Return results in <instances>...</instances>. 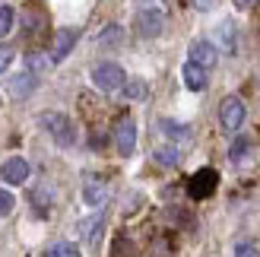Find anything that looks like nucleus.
Returning a JSON list of instances; mask_svg holds the SVG:
<instances>
[{
	"instance_id": "nucleus-1",
	"label": "nucleus",
	"mask_w": 260,
	"mask_h": 257,
	"mask_svg": "<svg viewBox=\"0 0 260 257\" xmlns=\"http://www.w3.org/2000/svg\"><path fill=\"white\" fill-rule=\"evenodd\" d=\"M38 124H42L45 131L54 137V143H57V146H73L76 131H73V121H70L63 111H45L42 118H38Z\"/></svg>"
},
{
	"instance_id": "nucleus-2",
	"label": "nucleus",
	"mask_w": 260,
	"mask_h": 257,
	"mask_svg": "<svg viewBox=\"0 0 260 257\" xmlns=\"http://www.w3.org/2000/svg\"><path fill=\"white\" fill-rule=\"evenodd\" d=\"M92 83L102 89V92H114V89H124L127 76H124V70H121V63L105 60V63H99V67L92 70Z\"/></svg>"
},
{
	"instance_id": "nucleus-3",
	"label": "nucleus",
	"mask_w": 260,
	"mask_h": 257,
	"mask_svg": "<svg viewBox=\"0 0 260 257\" xmlns=\"http://www.w3.org/2000/svg\"><path fill=\"white\" fill-rule=\"evenodd\" d=\"M162 29H165V16H162V10L146 7V10H140L137 16H134V32H137L140 38H159Z\"/></svg>"
},
{
	"instance_id": "nucleus-4",
	"label": "nucleus",
	"mask_w": 260,
	"mask_h": 257,
	"mask_svg": "<svg viewBox=\"0 0 260 257\" xmlns=\"http://www.w3.org/2000/svg\"><path fill=\"white\" fill-rule=\"evenodd\" d=\"M216 187H219V172H216V169H200L197 175H190L187 194H190L193 200H206V197L216 194Z\"/></svg>"
},
{
	"instance_id": "nucleus-5",
	"label": "nucleus",
	"mask_w": 260,
	"mask_h": 257,
	"mask_svg": "<svg viewBox=\"0 0 260 257\" xmlns=\"http://www.w3.org/2000/svg\"><path fill=\"white\" fill-rule=\"evenodd\" d=\"M244 102L238 95H225L222 105H219V124L225 127V131H238V127L244 124Z\"/></svg>"
},
{
	"instance_id": "nucleus-6",
	"label": "nucleus",
	"mask_w": 260,
	"mask_h": 257,
	"mask_svg": "<svg viewBox=\"0 0 260 257\" xmlns=\"http://www.w3.org/2000/svg\"><path fill=\"white\" fill-rule=\"evenodd\" d=\"M114 146H118L121 156H134V149H137V124H134V118H121L114 124Z\"/></svg>"
},
{
	"instance_id": "nucleus-7",
	"label": "nucleus",
	"mask_w": 260,
	"mask_h": 257,
	"mask_svg": "<svg viewBox=\"0 0 260 257\" xmlns=\"http://www.w3.org/2000/svg\"><path fill=\"white\" fill-rule=\"evenodd\" d=\"M187 60L197 63V67H203V70H213L216 63H219V51L210 42H193L190 51H187Z\"/></svg>"
},
{
	"instance_id": "nucleus-8",
	"label": "nucleus",
	"mask_w": 260,
	"mask_h": 257,
	"mask_svg": "<svg viewBox=\"0 0 260 257\" xmlns=\"http://www.w3.org/2000/svg\"><path fill=\"white\" fill-rule=\"evenodd\" d=\"M76 42H80V32H76V29H60V32L54 35V45H51V54H48L51 63H60V60L73 51Z\"/></svg>"
},
{
	"instance_id": "nucleus-9",
	"label": "nucleus",
	"mask_w": 260,
	"mask_h": 257,
	"mask_svg": "<svg viewBox=\"0 0 260 257\" xmlns=\"http://www.w3.org/2000/svg\"><path fill=\"white\" fill-rule=\"evenodd\" d=\"M0 178H4L7 184H22L25 178H29V162H25L22 156L4 159V165H0Z\"/></svg>"
},
{
	"instance_id": "nucleus-10",
	"label": "nucleus",
	"mask_w": 260,
	"mask_h": 257,
	"mask_svg": "<svg viewBox=\"0 0 260 257\" xmlns=\"http://www.w3.org/2000/svg\"><path fill=\"white\" fill-rule=\"evenodd\" d=\"M181 76H184V86L190 89V92H203L206 86H210V70L197 67V63H184V70H181Z\"/></svg>"
},
{
	"instance_id": "nucleus-11",
	"label": "nucleus",
	"mask_w": 260,
	"mask_h": 257,
	"mask_svg": "<svg viewBox=\"0 0 260 257\" xmlns=\"http://www.w3.org/2000/svg\"><path fill=\"white\" fill-rule=\"evenodd\" d=\"M35 86H38L35 73H32V70H22V73H16V76L10 80V95H13V99H25V95H32Z\"/></svg>"
},
{
	"instance_id": "nucleus-12",
	"label": "nucleus",
	"mask_w": 260,
	"mask_h": 257,
	"mask_svg": "<svg viewBox=\"0 0 260 257\" xmlns=\"http://www.w3.org/2000/svg\"><path fill=\"white\" fill-rule=\"evenodd\" d=\"M83 200L89 203V207H102V203L108 200V187H105V181H95V178H89L86 187H83Z\"/></svg>"
},
{
	"instance_id": "nucleus-13",
	"label": "nucleus",
	"mask_w": 260,
	"mask_h": 257,
	"mask_svg": "<svg viewBox=\"0 0 260 257\" xmlns=\"http://www.w3.org/2000/svg\"><path fill=\"white\" fill-rule=\"evenodd\" d=\"M124 42V29L121 25H105V29H102V35H99V48H118Z\"/></svg>"
},
{
	"instance_id": "nucleus-14",
	"label": "nucleus",
	"mask_w": 260,
	"mask_h": 257,
	"mask_svg": "<svg viewBox=\"0 0 260 257\" xmlns=\"http://www.w3.org/2000/svg\"><path fill=\"white\" fill-rule=\"evenodd\" d=\"M45 257H83V254L76 245H70V241H57V245H51L45 251Z\"/></svg>"
},
{
	"instance_id": "nucleus-15",
	"label": "nucleus",
	"mask_w": 260,
	"mask_h": 257,
	"mask_svg": "<svg viewBox=\"0 0 260 257\" xmlns=\"http://www.w3.org/2000/svg\"><path fill=\"white\" fill-rule=\"evenodd\" d=\"M124 95L134 99V102H143V99L149 95V86L143 83V80H130V83H124Z\"/></svg>"
},
{
	"instance_id": "nucleus-16",
	"label": "nucleus",
	"mask_w": 260,
	"mask_h": 257,
	"mask_svg": "<svg viewBox=\"0 0 260 257\" xmlns=\"http://www.w3.org/2000/svg\"><path fill=\"white\" fill-rule=\"evenodd\" d=\"M159 127H162V134H165V137H172V140H190V127H184V124L162 121Z\"/></svg>"
},
{
	"instance_id": "nucleus-17",
	"label": "nucleus",
	"mask_w": 260,
	"mask_h": 257,
	"mask_svg": "<svg viewBox=\"0 0 260 257\" xmlns=\"http://www.w3.org/2000/svg\"><path fill=\"white\" fill-rule=\"evenodd\" d=\"M248 152H251V143H248V140H244V137H238L235 143H232V149H229V159L235 162V165H241Z\"/></svg>"
},
{
	"instance_id": "nucleus-18",
	"label": "nucleus",
	"mask_w": 260,
	"mask_h": 257,
	"mask_svg": "<svg viewBox=\"0 0 260 257\" xmlns=\"http://www.w3.org/2000/svg\"><path fill=\"white\" fill-rule=\"evenodd\" d=\"M99 232H102V216H92V219L80 222V235H83V238L95 241V238H99Z\"/></svg>"
},
{
	"instance_id": "nucleus-19",
	"label": "nucleus",
	"mask_w": 260,
	"mask_h": 257,
	"mask_svg": "<svg viewBox=\"0 0 260 257\" xmlns=\"http://www.w3.org/2000/svg\"><path fill=\"white\" fill-rule=\"evenodd\" d=\"M178 149L175 146H159V149H155V162H159V165H168V169H172V165H178Z\"/></svg>"
},
{
	"instance_id": "nucleus-20",
	"label": "nucleus",
	"mask_w": 260,
	"mask_h": 257,
	"mask_svg": "<svg viewBox=\"0 0 260 257\" xmlns=\"http://www.w3.org/2000/svg\"><path fill=\"white\" fill-rule=\"evenodd\" d=\"M219 42L225 45V51H235V25H232V22L219 25Z\"/></svg>"
},
{
	"instance_id": "nucleus-21",
	"label": "nucleus",
	"mask_w": 260,
	"mask_h": 257,
	"mask_svg": "<svg viewBox=\"0 0 260 257\" xmlns=\"http://www.w3.org/2000/svg\"><path fill=\"white\" fill-rule=\"evenodd\" d=\"M13 19H16V13H13V7H0V38L10 35L13 29Z\"/></svg>"
},
{
	"instance_id": "nucleus-22",
	"label": "nucleus",
	"mask_w": 260,
	"mask_h": 257,
	"mask_svg": "<svg viewBox=\"0 0 260 257\" xmlns=\"http://www.w3.org/2000/svg\"><path fill=\"white\" fill-rule=\"evenodd\" d=\"M13 203H16V200H13V194H10V190H4V187H0V216L13 213Z\"/></svg>"
},
{
	"instance_id": "nucleus-23",
	"label": "nucleus",
	"mask_w": 260,
	"mask_h": 257,
	"mask_svg": "<svg viewBox=\"0 0 260 257\" xmlns=\"http://www.w3.org/2000/svg\"><path fill=\"white\" fill-rule=\"evenodd\" d=\"M13 57H16V54H13V48H10V45H0V73H4L10 63H13Z\"/></svg>"
},
{
	"instance_id": "nucleus-24",
	"label": "nucleus",
	"mask_w": 260,
	"mask_h": 257,
	"mask_svg": "<svg viewBox=\"0 0 260 257\" xmlns=\"http://www.w3.org/2000/svg\"><path fill=\"white\" fill-rule=\"evenodd\" d=\"M235 257H260V251H257V245H248V241H244V245L235 248Z\"/></svg>"
},
{
	"instance_id": "nucleus-25",
	"label": "nucleus",
	"mask_w": 260,
	"mask_h": 257,
	"mask_svg": "<svg viewBox=\"0 0 260 257\" xmlns=\"http://www.w3.org/2000/svg\"><path fill=\"white\" fill-rule=\"evenodd\" d=\"M232 4H235L238 10H254V7L260 4V0H232Z\"/></svg>"
},
{
	"instance_id": "nucleus-26",
	"label": "nucleus",
	"mask_w": 260,
	"mask_h": 257,
	"mask_svg": "<svg viewBox=\"0 0 260 257\" xmlns=\"http://www.w3.org/2000/svg\"><path fill=\"white\" fill-rule=\"evenodd\" d=\"M193 7H197V10H213L216 0H193Z\"/></svg>"
}]
</instances>
